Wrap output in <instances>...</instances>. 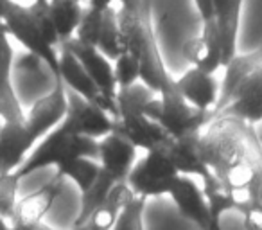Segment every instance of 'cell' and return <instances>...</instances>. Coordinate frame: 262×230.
<instances>
[{"mask_svg": "<svg viewBox=\"0 0 262 230\" xmlns=\"http://www.w3.org/2000/svg\"><path fill=\"white\" fill-rule=\"evenodd\" d=\"M117 11H119V27L122 34L124 52H129L139 59L140 81L158 94L165 85L171 83L172 76L165 69L162 59L151 15H137L126 9H117Z\"/></svg>", "mask_w": 262, "mask_h": 230, "instance_id": "3", "label": "cell"}, {"mask_svg": "<svg viewBox=\"0 0 262 230\" xmlns=\"http://www.w3.org/2000/svg\"><path fill=\"white\" fill-rule=\"evenodd\" d=\"M212 9L221 33V63L225 65L233 54H237V34L243 0H212Z\"/></svg>", "mask_w": 262, "mask_h": 230, "instance_id": "21", "label": "cell"}, {"mask_svg": "<svg viewBox=\"0 0 262 230\" xmlns=\"http://www.w3.org/2000/svg\"><path fill=\"white\" fill-rule=\"evenodd\" d=\"M61 193H63V178L54 176L40 191H36V193L16 201L11 225H34V223H40L45 218V214L52 208L54 201L58 200Z\"/></svg>", "mask_w": 262, "mask_h": 230, "instance_id": "20", "label": "cell"}, {"mask_svg": "<svg viewBox=\"0 0 262 230\" xmlns=\"http://www.w3.org/2000/svg\"><path fill=\"white\" fill-rule=\"evenodd\" d=\"M0 117L4 121H26V112L11 79L0 81Z\"/></svg>", "mask_w": 262, "mask_h": 230, "instance_id": "30", "label": "cell"}, {"mask_svg": "<svg viewBox=\"0 0 262 230\" xmlns=\"http://www.w3.org/2000/svg\"><path fill=\"white\" fill-rule=\"evenodd\" d=\"M144 115L158 122L169 133V137L178 139L201 132L212 121L214 112H205L189 104L178 92L172 77L171 83L165 85L153 99L144 104Z\"/></svg>", "mask_w": 262, "mask_h": 230, "instance_id": "5", "label": "cell"}, {"mask_svg": "<svg viewBox=\"0 0 262 230\" xmlns=\"http://www.w3.org/2000/svg\"><path fill=\"white\" fill-rule=\"evenodd\" d=\"M169 196L172 198L178 211L189 221L196 223L201 230H207L208 218H210L208 216V203L203 189H200V185L194 182L192 176L180 175L169 189Z\"/></svg>", "mask_w": 262, "mask_h": 230, "instance_id": "18", "label": "cell"}, {"mask_svg": "<svg viewBox=\"0 0 262 230\" xmlns=\"http://www.w3.org/2000/svg\"><path fill=\"white\" fill-rule=\"evenodd\" d=\"M59 72L58 77L63 81L67 88L74 90L76 94H79L81 97H84L86 101L94 102V104L101 106L102 110L112 115L113 119H117L119 112H117V102L115 99H110L102 94L97 88V85L94 83V79L90 77V74L84 70V67L81 65L79 59L74 56V52L70 49H67L65 45H59Z\"/></svg>", "mask_w": 262, "mask_h": 230, "instance_id": "9", "label": "cell"}, {"mask_svg": "<svg viewBox=\"0 0 262 230\" xmlns=\"http://www.w3.org/2000/svg\"><path fill=\"white\" fill-rule=\"evenodd\" d=\"M113 2L115 0H88V4L90 8L97 9V11H104L106 8H110V6H113Z\"/></svg>", "mask_w": 262, "mask_h": 230, "instance_id": "37", "label": "cell"}, {"mask_svg": "<svg viewBox=\"0 0 262 230\" xmlns=\"http://www.w3.org/2000/svg\"><path fill=\"white\" fill-rule=\"evenodd\" d=\"M13 47L9 44V34L4 22H0V81H9L13 74Z\"/></svg>", "mask_w": 262, "mask_h": 230, "instance_id": "32", "label": "cell"}, {"mask_svg": "<svg viewBox=\"0 0 262 230\" xmlns=\"http://www.w3.org/2000/svg\"><path fill=\"white\" fill-rule=\"evenodd\" d=\"M155 95L157 92L146 87L142 81H137L135 85L127 88H120L115 95L119 115L115 119L113 130L144 151L164 146L171 139L158 122L144 115V104Z\"/></svg>", "mask_w": 262, "mask_h": 230, "instance_id": "4", "label": "cell"}, {"mask_svg": "<svg viewBox=\"0 0 262 230\" xmlns=\"http://www.w3.org/2000/svg\"><path fill=\"white\" fill-rule=\"evenodd\" d=\"M8 31L9 36H13L20 45L29 51V54L36 56L40 61H43L49 67L54 77H58L59 72V58L56 47H52L51 44H47L41 33L38 31L34 20L31 18L29 11H27V6L16 4V2H9L8 9L4 13V18H2Z\"/></svg>", "mask_w": 262, "mask_h": 230, "instance_id": "7", "label": "cell"}, {"mask_svg": "<svg viewBox=\"0 0 262 230\" xmlns=\"http://www.w3.org/2000/svg\"><path fill=\"white\" fill-rule=\"evenodd\" d=\"M72 230H95V228L88 221H84V223H81V225H74Z\"/></svg>", "mask_w": 262, "mask_h": 230, "instance_id": "39", "label": "cell"}, {"mask_svg": "<svg viewBox=\"0 0 262 230\" xmlns=\"http://www.w3.org/2000/svg\"><path fill=\"white\" fill-rule=\"evenodd\" d=\"M178 176V169L167 157L164 146H160L146 151V155L133 164L126 182L135 196L155 198L169 194Z\"/></svg>", "mask_w": 262, "mask_h": 230, "instance_id": "6", "label": "cell"}, {"mask_svg": "<svg viewBox=\"0 0 262 230\" xmlns=\"http://www.w3.org/2000/svg\"><path fill=\"white\" fill-rule=\"evenodd\" d=\"M262 63V49L251 52H244V54H233L225 65L221 67L225 70L221 83H219V97L217 102L214 106V115L221 113L226 106L232 102L233 95H235L237 88L241 87L244 79L248 77V74L251 70H255Z\"/></svg>", "mask_w": 262, "mask_h": 230, "instance_id": "17", "label": "cell"}, {"mask_svg": "<svg viewBox=\"0 0 262 230\" xmlns=\"http://www.w3.org/2000/svg\"><path fill=\"white\" fill-rule=\"evenodd\" d=\"M174 83L189 104L198 110L214 112V106L219 97V79L214 74L189 67L178 79H174Z\"/></svg>", "mask_w": 262, "mask_h": 230, "instance_id": "15", "label": "cell"}, {"mask_svg": "<svg viewBox=\"0 0 262 230\" xmlns=\"http://www.w3.org/2000/svg\"><path fill=\"white\" fill-rule=\"evenodd\" d=\"M200 133H190V135H183L178 139H169L164 144V150L174 168L178 169L180 175L187 176H200L205 180L207 176L212 175L208 165L205 164L203 157L200 153Z\"/></svg>", "mask_w": 262, "mask_h": 230, "instance_id": "19", "label": "cell"}, {"mask_svg": "<svg viewBox=\"0 0 262 230\" xmlns=\"http://www.w3.org/2000/svg\"><path fill=\"white\" fill-rule=\"evenodd\" d=\"M11 230H54V228H51L43 221H40V223H34V225H11Z\"/></svg>", "mask_w": 262, "mask_h": 230, "instance_id": "36", "label": "cell"}, {"mask_svg": "<svg viewBox=\"0 0 262 230\" xmlns=\"http://www.w3.org/2000/svg\"><path fill=\"white\" fill-rule=\"evenodd\" d=\"M200 153L212 173L235 193L241 203L257 200L262 183V144L253 124L219 113L201 130Z\"/></svg>", "mask_w": 262, "mask_h": 230, "instance_id": "1", "label": "cell"}, {"mask_svg": "<svg viewBox=\"0 0 262 230\" xmlns=\"http://www.w3.org/2000/svg\"><path fill=\"white\" fill-rule=\"evenodd\" d=\"M147 198L133 196L120 211L112 230H146L144 228V211H146Z\"/></svg>", "mask_w": 262, "mask_h": 230, "instance_id": "28", "label": "cell"}, {"mask_svg": "<svg viewBox=\"0 0 262 230\" xmlns=\"http://www.w3.org/2000/svg\"><path fill=\"white\" fill-rule=\"evenodd\" d=\"M0 230H11V223L8 219L0 218Z\"/></svg>", "mask_w": 262, "mask_h": 230, "instance_id": "40", "label": "cell"}, {"mask_svg": "<svg viewBox=\"0 0 262 230\" xmlns=\"http://www.w3.org/2000/svg\"><path fill=\"white\" fill-rule=\"evenodd\" d=\"M2 124H4V119L0 117V130H2Z\"/></svg>", "mask_w": 262, "mask_h": 230, "instance_id": "41", "label": "cell"}, {"mask_svg": "<svg viewBox=\"0 0 262 230\" xmlns=\"http://www.w3.org/2000/svg\"><path fill=\"white\" fill-rule=\"evenodd\" d=\"M67 102L69 104H67L65 119L58 124L61 130L97 140L113 132L115 119L101 106L86 101L70 88H67Z\"/></svg>", "mask_w": 262, "mask_h": 230, "instance_id": "8", "label": "cell"}, {"mask_svg": "<svg viewBox=\"0 0 262 230\" xmlns=\"http://www.w3.org/2000/svg\"><path fill=\"white\" fill-rule=\"evenodd\" d=\"M59 45H65L67 49L74 52L77 59L81 61V65L84 67L90 77L94 79V83L97 85V88L110 99H115L117 95V83H115V74H113V61L108 59L97 47L92 45L81 44L76 38L63 41Z\"/></svg>", "mask_w": 262, "mask_h": 230, "instance_id": "14", "label": "cell"}, {"mask_svg": "<svg viewBox=\"0 0 262 230\" xmlns=\"http://www.w3.org/2000/svg\"><path fill=\"white\" fill-rule=\"evenodd\" d=\"M221 113L239 117L253 126L262 122V63L248 74L237 88L232 102Z\"/></svg>", "mask_w": 262, "mask_h": 230, "instance_id": "16", "label": "cell"}, {"mask_svg": "<svg viewBox=\"0 0 262 230\" xmlns=\"http://www.w3.org/2000/svg\"><path fill=\"white\" fill-rule=\"evenodd\" d=\"M135 196L133 191L129 189L127 182H117L110 189L104 200L99 203V207L92 212V216L86 219L95 230H112L119 218L120 211L126 207V203Z\"/></svg>", "mask_w": 262, "mask_h": 230, "instance_id": "23", "label": "cell"}, {"mask_svg": "<svg viewBox=\"0 0 262 230\" xmlns=\"http://www.w3.org/2000/svg\"><path fill=\"white\" fill-rule=\"evenodd\" d=\"M120 9H126L137 15H151V0H119Z\"/></svg>", "mask_w": 262, "mask_h": 230, "instance_id": "34", "label": "cell"}, {"mask_svg": "<svg viewBox=\"0 0 262 230\" xmlns=\"http://www.w3.org/2000/svg\"><path fill=\"white\" fill-rule=\"evenodd\" d=\"M183 58L190 67L203 72L215 74L223 67L221 63V33L214 18L203 20L200 36L189 38L182 47Z\"/></svg>", "mask_w": 262, "mask_h": 230, "instance_id": "11", "label": "cell"}, {"mask_svg": "<svg viewBox=\"0 0 262 230\" xmlns=\"http://www.w3.org/2000/svg\"><path fill=\"white\" fill-rule=\"evenodd\" d=\"M113 74H115L117 90L135 85L137 81H140L139 59L129 52H122L119 58L113 59Z\"/></svg>", "mask_w": 262, "mask_h": 230, "instance_id": "29", "label": "cell"}, {"mask_svg": "<svg viewBox=\"0 0 262 230\" xmlns=\"http://www.w3.org/2000/svg\"><path fill=\"white\" fill-rule=\"evenodd\" d=\"M99 144L97 139L84 135L69 133L56 126L43 139L36 142V148L31 151L22 162L15 175L20 180L31 173L47 165H56L58 178H70L77 183L79 191H86L95 182L99 175Z\"/></svg>", "mask_w": 262, "mask_h": 230, "instance_id": "2", "label": "cell"}, {"mask_svg": "<svg viewBox=\"0 0 262 230\" xmlns=\"http://www.w3.org/2000/svg\"><path fill=\"white\" fill-rule=\"evenodd\" d=\"M27 11H29L31 18L34 20L41 36L47 40V44H51L52 47L61 44L58 31H56L54 20H52L51 9H49V0H33V4L27 6Z\"/></svg>", "mask_w": 262, "mask_h": 230, "instance_id": "26", "label": "cell"}, {"mask_svg": "<svg viewBox=\"0 0 262 230\" xmlns=\"http://www.w3.org/2000/svg\"><path fill=\"white\" fill-rule=\"evenodd\" d=\"M203 193L208 203V216H210L207 230H223V216L230 211H239L235 193L226 183H223L214 173L203 180Z\"/></svg>", "mask_w": 262, "mask_h": 230, "instance_id": "22", "label": "cell"}, {"mask_svg": "<svg viewBox=\"0 0 262 230\" xmlns=\"http://www.w3.org/2000/svg\"><path fill=\"white\" fill-rule=\"evenodd\" d=\"M196 9L200 13L201 20L214 18V9H212V0H194Z\"/></svg>", "mask_w": 262, "mask_h": 230, "instance_id": "35", "label": "cell"}, {"mask_svg": "<svg viewBox=\"0 0 262 230\" xmlns=\"http://www.w3.org/2000/svg\"><path fill=\"white\" fill-rule=\"evenodd\" d=\"M9 2H11V0H0V22L4 18V13H6V9H8Z\"/></svg>", "mask_w": 262, "mask_h": 230, "instance_id": "38", "label": "cell"}, {"mask_svg": "<svg viewBox=\"0 0 262 230\" xmlns=\"http://www.w3.org/2000/svg\"><path fill=\"white\" fill-rule=\"evenodd\" d=\"M101 24H102V11H97V9L90 8V6H84L83 15H81L79 24H77V29L74 33V38L84 45L97 47Z\"/></svg>", "mask_w": 262, "mask_h": 230, "instance_id": "27", "label": "cell"}, {"mask_svg": "<svg viewBox=\"0 0 262 230\" xmlns=\"http://www.w3.org/2000/svg\"><path fill=\"white\" fill-rule=\"evenodd\" d=\"M56 85L47 95L40 97L26 113V124L34 142L43 139L65 119L67 113V88L59 77H54Z\"/></svg>", "mask_w": 262, "mask_h": 230, "instance_id": "10", "label": "cell"}, {"mask_svg": "<svg viewBox=\"0 0 262 230\" xmlns=\"http://www.w3.org/2000/svg\"><path fill=\"white\" fill-rule=\"evenodd\" d=\"M237 212L243 214V225L246 230H262V203L258 200L244 201Z\"/></svg>", "mask_w": 262, "mask_h": 230, "instance_id": "33", "label": "cell"}, {"mask_svg": "<svg viewBox=\"0 0 262 230\" xmlns=\"http://www.w3.org/2000/svg\"><path fill=\"white\" fill-rule=\"evenodd\" d=\"M83 8L81 0H49V9L61 44L74 36L83 15Z\"/></svg>", "mask_w": 262, "mask_h": 230, "instance_id": "24", "label": "cell"}, {"mask_svg": "<svg viewBox=\"0 0 262 230\" xmlns=\"http://www.w3.org/2000/svg\"><path fill=\"white\" fill-rule=\"evenodd\" d=\"M81 2H83V0H81Z\"/></svg>", "mask_w": 262, "mask_h": 230, "instance_id": "42", "label": "cell"}, {"mask_svg": "<svg viewBox=\"0 0 262 230\" xmlns=\"http://www.w3.org/2000/svg\"><path fill=\"white\" fill-rule=\"evenodd\" d=\"M34 146L26 121H4L0 130V175L16 171Z\"/></svg>", "mask_w": 262, "mask_h": 230, "instance_id": "13", "label": "cell"}, {"mask_svg": "<svg viewBox=\"0 0 262 230\" xmlns=\"http://www.w3.org/2000/svg\"><path fill=\"white\" fill-rule=\"evenodd\" d=\"M99 144V164L115 182H126L131 168L137 162V146L119 132H110L101 137Z\"/></svg>", "mask_w": 262, "mask_h": 230, "instance_id": "12", "label": "cell"}, {"mask_svg": "<svg viewBox=\"0 0 262 230\" xmlns=\"http://www.w3.org/2000/svg\"><path fill=\"white\" fill-rule=\"evenodd\" d=\"M97 49L112 61L124 52L122 34H120L119 27V11L113 6L102 11V24L97 40Z\"/></svg>", "mask_w": 262, "mask_h": 230, "instance_id": "25", "label": "cell"}, {"mask_svg": "<svg viewBox=\"0 0 262 230\" xmlns=\"http://www.w3.org/2000/svg\"><path fill=\"white\" fill-rule=\"evenodd\" d=\"M20 178L13 173L0 175V218L8 219L11 223L16 207V189H18Z\"/></svg>", "mask_w": 262, "mask_h": 230, "instance_id": "31", "label": "cell"}]
</instances>
